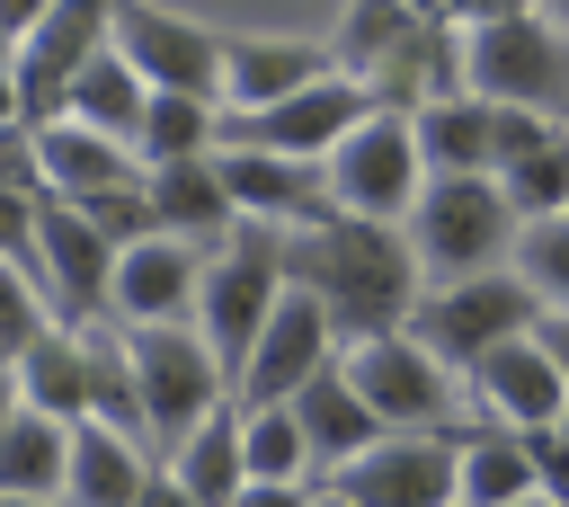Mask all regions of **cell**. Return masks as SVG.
I'll use <instances>...</instances> for the list:
<instances>
[{
  "instance_id": "6da1fadb",
  "label": "cell",
  "mask_w": 569,
  "mask_h": 507,
  "mask_svg": "<svg viewBox=\"0 0 569 507\" xmlns=\"http://www.w3.org/2000/svg\"><path fill=\"white\" fill-rule=\"evenodd\" d=\"M284 276L320 302L338 347L400 329L418 285H427L418 258H409V231L400 222H356V213H320V222L284 231Z\"/></svg>"
},
{
  "instance_id": "7a4b0ae2",
  "label": "cell",
  "mask_w": 569,
  "mask_h": 507,
  "mask_svg": "<svg viewBox=\"0 0 569 507\" xmlns=\"http://www.w3.org/2000/svg\"><path fill=\"white\" fill-rule=\"evenodd\" d=\"M400 231H409L418 276L453 285V276H489V267H507L525 222L507 213L498 178H427V187H418V205L400 213Z\"/></svg>"
},
{
  "instance_id": "3957f363",
  "label": "cell",
  "mask_w": 569,
  "mask_h": 507,
  "mask_svg": "<svg viewBox=\"0 0 569 507\" xmlns=\"http://www.w3.org/2000/svg\"><path fill=\"white\" fill-rule=\"evenodd\" d=\"M276 294H284V231L276 222H231V240L204 249V276H196V338L213 347L222 382L240 374V356L267 329Z\"/></svg>"
},
{
  "instance_id": "277c9868",
  "label": "cell",
  "mask_w": 569,
  "mask_h": 507,
  "mask_svg": "<svg viewBox=\"0 0 569 507\" xmlns=\"http://www.w3.org/2000/svg\"><path fill=\"white\" fill-rule=\"evenodd\" d=\"M453 36H462V89L471 98L569 125V36H551L542 9H507V18L453 27Z\"/></svg>"
},
{
  "instance_id": "5b68a950",
  "label": "cell",
  "mask_w": 569,
  "mask_h": 507,
  "mask_svg": "<svg viewBox=\"0 0 569 507\" xmlns=\"http://www.w3.org/2000/svg\"><path fill=\"white\" fill-rule=\"evenodd\" d=\"M320 187H329V213H356V222H400L427 187V160H418V133L400 107H365L329 151H320Z\"/></svg>"
},
{
  "instance_id": "8992f818",
  "label": "cell",
  "mask_w": 569,
  "mask_h": 507,
  "mask_svg": "<svg viewBox=\"0 0 569 507\" xmlns=\"http://www.w3.org/2000/svg\"><path fill=\"white\" fill-rule=\"evenodd\" d=\"M533 311H542V294L525 285V276H507V267H489V276H453V285H418V302H409V338L436 356V365H480L489 347H507V338H525L533 329Z\"/></svg>"
},
{
  "instance_id": "52a82bcc",
  "label": "cell",
  "mask_w": 569,
  "mask_h": 507,
  "mask_svg": "<svg viewBox=\"0 0 569 507\" xmlns=\"http://www.w3.org/2000/svg\"><path fill=\"white\" fill-rule=\"evenodd\" d=\"M124 356H133V400H142V445L169 454L187 427H204L231 382L213 365V347L196 338V320H160V329H124Z\"/></svg>"
},
{
  "instance_id": "ba28073f",
  "label": "cell",
  "mask_w": 569,
  "mask_h": 507,
  "mask_svg": "<svg viewBox=\"0 0 569 507\" xmlns=\"http://www.w3.org/2000/svg\"><path fill=\"white\" fill-rule=\"evenodd\" d=\"M338 507H453V427H382L365 454L320 471Z\"/></svg>"
},
{
  "instance_id": "9c48e42d",
  "label": "cell",
  "mask_w": 569,
  "mask_h": 507,
  "mask_svg": "<svg viewBox=\"0 0 569 507\" xmlns=\"http://www.w3.org/2000/svg\"><path fill=\"white\" fill-rule=\"evenodd\" d=\"M338 374L356 382V400L373 409V427H453V409H462V374L436 365L409 329L338 347Z\"/></svg>"
},
{
  "instance_id": "30bf717a",
  "label": "cell",
  "mask_w": 569,
  "mask_h": 507,
  "mask_svg": "<svg viewBox=\"0 0 569 507\" xmlns=\"http://www.w3.org/2000/svg\"><path fill=\"white\" fill-rule=\"evenodd\" d=\"M107 44L133 62L142 89H187V98H213L222 107V36L160 9V0H116L107 18Z\"/></svg>"
},
{
  "instance_id": "8fae6325",
  "label": "cell",
  "mask_w": 569,
  "mask_h": 507,
  "mask_svg": "<svg viewBox=\"0 0 569 507\" xmlns=\"http://www.w3.org/2000/svg\"><path fill=\"white\" fill-rule=\"evenodd\" d=\"M107 18H116V0H53V9L9 44L18 125H53V116H62V89H71V71L107 44Z\"/></svg>"
},
{
  "instance_id": "7c38bea8",
  "label": "cell",
  "mask_w": 569,
  "mask_h": 507,
  "mask_svg": "<svg viewBox=\"0 0 569 507\" xmlns=\"http://www.w3.org/2000/svg\"><path fill=\"white\" fill-rule=\"evenodd\" d=\"M329 356H338V338H329L320 302L284 276V294H276L267 329L249 338V356H240V374H231V400H240V409H258V400H293V391H302Z\"/></svg>"
},
{
  "instance_id": "4fadbf2b",
  "label": "cell",
  "mask_w": 569,
  "mask_h": 507,
  "mask_svg": "<svg viewBox=\"0 0 569 507\" xmlns=\"http://www.w3.org/2000/svg\"><path fill=\"white\" fill-rule=\"evenodd\" d=\"M373 107V89L365 80H347V71H320V80H302L293 98H276V107H249V116H222V142H249V151H293V160H320L356 116Z\"/></svg>"
},
{
  "instance_id": "5bb4252c",
  "label": "cell",
  "mask_w": 569,
  "mask_h": 507,
  "mask_svg": "<svg viewBox=\"0 0 569 507\" xmlns=\"http://www.w3.org/2000/svg\"><path fill=\"white\" fill-rule=\"evenodd\" d=\"M196 276H204V249L151 231V240H124L116 267H107V320L116 329H160V320H196Z\"/></svg>"
},
{
  "instance_id": "9a60e30c",
  "label": "cell",
  "mask_w": 569,
  "mask_h": 507,
  "mask_svg": "<svg viewBox=\"0 0 569 507\" xmlns=\"http://www.w3.org/2000/svg\"><path fill=\"white\" fill-rule=\"evenodd\" d=\"M213 178L231 196L240 222H276V231H302L329 213V187H320V160H293V151H249V142H213Z\"/></svg>"
},
{
  "instance_id": "2e32d148",
  "label": "cell",
  "mask_w": 569,
  "mask_h": 507,
  "mask_svg": "<svg viewBox=\"0 0 569 507\" xmlns=\"http://www.w3.org/2000/svg\"><path fill=\"white\" fill-rule=\"evenodd\" d=\"M107 267H116L107 231L80 205L44 196L36 205V285L53 294V320H98L107 311Z\"/></svg>"
},
{
  "instance_id": "e0dca14e",
  "label": "cell",
  "mask_w": 569,
  "mask_h": 507,
  "mask_svg": "<svg viewBox=\"0 0 569 507\" xmlns=\"http://www.w3.org/2000/svg\"><path fill=\"white\" fill-rule=\"evenodd\" d=\"M498 196L516 222H551L569 213V125L560 116H525V107H498Z\"/></svg>"
},
{
  "instance_id": "ac0fdd59",
  "label": "cell",
  "mask_w": 569,
  "mask_h": 507,
  "mask_svg": "<svg viewBox=\"0 0 569 507\" xmlns=\"http://www.w3.org/2000/svg\"><path fill=\"white\" fill-rule=\"evenodd\" d=\"M462 391H471V418H498V427H516V436L551 427L560 400H569V382L551 374V356H542L533 338H507V347H489L480 365H462Z\"/></svg>"
},
{
  "instance_id": "d6986e66",
  "label": "cell",
  "mask_w": 569,
  "mask_h": 507,
  "mask_svg": "<svg viewBox=\"0 0 569 507\" xmlns=\"http://www.w3.org/2000/svg\"><path fill=\"white\" fill-rule=\"evenodd\" d=\"M338 71L329 44L311 36H222V116H249V107H276L293 98L302 80Z\"/></svg>"
},
{
  "instance_id": "ffe728a7",
  "label": "cell",
  "mask_w": 569,
  "mask_h": 507,
  "mask_svg": "<svg viewBox=\"0 0 569 507\" xmlns=\"http://www.w3.org/2000/svg\"><path fill=\"white\" fill-rule=\"evenodd\" d=\"M36 178H44V196H62V205H89V196L142 187V160H133L124 142H107V133H89V125L53 116V125H36Z\"/></svg>"
},
{
  "instance_id": "44dd1931",
  "label": "cell",
  "mask_w": 569,
  "mask_h": 507,
  "mask_svg": "<svg viewBox=\"0 0 569 507\" xmlns=\"http://www.w3.org/2000/svg\"><path fill=\"white\" fill-rule=\"evenodd\" d=\"M409 133H418L427 178H489L498 169V107L471 98V89H445V98L409 107Z\"/></svg>"
},
{
  "instance_id": "7402d4cb",
  "label": "cell",
  "mask_w": 569,
  "mask_h": 507,
  "mask_svg": "<svg viewBox=\"0 0 569 507\" xmlns=\"http://www.w3.org/2000/svg\"><path fill=\"white\" fill-rule=\"evenodd\" d=\"M142 196H151V222L169 240H187V249H222L231 222H240L231 196H222V178H213V151H187V160L142 169Z\"/></svg>"
},
{
  "instance_id": "603a6c76",
  "label": "cell",
  "mask_w": 569,
  "mask_h": 507,
  "mask_svg": "<svg viewBox=\"0 0 569 507\" xmlns=\"http://www.w3.org/2000/svg\"><path fill=\"white\" fill-rule=\"evenodd\" d=\"M533 498V445L498 418H453V507H516Z\"/></svg>"
},
{
  "instance_id": "cb8c5ba5",
  "label": "cell",
  "mask_w": 569,
  "mask_h": 507,
  "mask_svg": "<svg viewBox=\"0 0 569 507\" xmlns=\"http://www.w3.org/2000/svg\"><path fill=\"white\" fill-rule=\"evenodd\" d=\"M151 445L142 436H116L98 418L71 427V454H62V507H133L142 480H151Z\"/></svg>"
},
{
  "instance_id": "d4e9b609",
  "label": "cell",
  "mask_w": 569,
  "mask_h": 507,
  "mask_svg": "<svg viewBox=\"0 0 569 507\" xmlns=\"http://www.w3.org/2000/svg\"><path fill=\"white\" fill-rule=\"evenodd\" d=\"M284 409H293V427H302V445H311V471H329V463H347V454H365V445L382 436V427H373V409L356 400V382L338 374V356H329V365H320Z\"/></svg>"
},
{
  "instance_id": "484cf974",
  "label": "cell",
  "mask_w": 569,
  "mask_h": 507,
  "mask_svg": "<svg viewBox=\"0 0 569 507\" xmlns=\"http://www.w3.org/2000/svg\"><path fill=\"white\" fill-rule=\"evenodd\" d=\"M9 382H18V400L27 409H44V418H62V427H80L89 418V374H80V338L62 329V320H44L18 356H9Z\"/></svg>"
},
{
  "instance_id": "4316f807",
  "label": "cell",
  "mask_w": 569,
  "mask_h": 507,
  "mask_svg": "<svg viewBox=\"0 0 569 507\" xmlns=\"http://www.w3.org/2000/svg\"><path fill=\"white\" fill-rule=\"evenodd\" d=\"M142 98H151V89L133 80V62H124L116 44H98V53H89V62L71 71V89H62V116L133 151V125H142Z\"/></svg>"
},
{
  "instance_id": "83f0119b",
  "label": "cell",
  "mask_w": 569,
  "mask_h": 507,
  "mask_svg": "<svg viewBox=\"0 0 569 507\" xmlns=\"http://www.w3.org/2000/svg\"><path fill=\"white\" fill-rule=\"evenodd\" d=\"M160 471H169V480H178L196 507H231V489L249 480V471H240V409L222 400L204 427H187V436L160 454Z\"/></svg>"
},
{
  "instance_id": "f1b7e54d",
  "label": "cell",
  "mask_w": 569,
  "mask_h": 507,
  "mask_svg": "<svg viewBox=\"0 0 569 507\" xmlns=\"http://www.w3.org/2000/svg\"><path fill=\"white\" fill-rule=\"evenodd\" d=\"M80 338V374H89V418L116 427V436H142V400H133V356H124V329L98 311V320H62Z\"/></svg>"
},
{
  "instance_id": "f546056e",
  "label": "cell",
  "mask_w": 569,
  "mask_h": 507,
  "mask_svg": "<svg viewBox=\"0 0 569 507\" xmlns=\"http://www.w3.org/2000/svg\"><path fill=\"white\" fill-rule=\"evenodd\" d=\"M62 454H71V427L18 400L0 427V498H62Z\"/></svg>"
},
{
  "instance_id": "4dcf8cb0",
  "label": "cell",
  "mask_w": 569,
  "mask_h": 507,
  "mask_svg": "<svg viewBox=\"0 0 569 507\" xmlns=\"http://www.w3.org/2000/svg\"><path fill=\"white\" fill-rule=\"evenodd\" d=\"M222 142V107L213 98H187V89H151L142 98V125H133V160L160 169V160H187V151H213Z\"/></svg>"
},
{
  "instance_id": "1f68e13d",
  "label": "cell",
  "mask_w": 569,
  "mask_h": 507,
  "mask_svg": "<svg viewBox=\"0 0 569 507\" xmlns=\"http://www.w3.org/2000/svg\"><path fill=\"white\" fill-rule=\"evenodd\" d=\"M231 409H240V400H231ZM240 471H249V480H320V471H311V445H302V427H293L284 400L240 409Z\"/></svg>"
},
{
  "instance_id": "d6a6232c",
  "label": "cell",
  "mask_w": 569,
  "mask_h": 507,
  "mask_svg": "<svg viewBox=\"0 0 569 507\" xmlns=\"http://www.w3.org/2000/svg\"><path fill=\"white\" fill-rule=\"evenodd\" d=\"M44 320H53V302H44L36 267H9V258H0V365H9V356L44 329Z\"/></svg>"
},
{
  "instance_id": "836d02e7",
  "label": "cell",
  "mask_w": 569,
  "mask_h": 507,
  "mask_svg": "<svg viewBox=\"0 0 569 507\" xmlns=\"http://www.w3.org/2000/svg\"><path fill=\"white\" fill-rule=\"evenodd\" d=\"M80 213H89V222L107 231V249H124V240H151V231H160V222H151V196H142V187H116V196H89Z\"/></svg>"
},
{
  "instance_id": "e575fe53",
  "label": "cell",
  "mask_w": 569,
  "mask_h": 507,
  "mask_svg": "<svg viewBox=\"0 0 569 507\" xmlns=\"http://www.w3.org/2000/svg\"><path fill=\"white\" fill-rule=\"evenodd\" d=\"M525 445H533V489L569 507V400H560V418H551V427H533Z\"/></svg>"
},
{
  "instance_id": "d590c367",
  "label": "cell",
  "mask_w": 569,
  "mask_h": 507,
  "mask_svg": "<svg viewBox=\"0 0 569 507\" xmlns=\"http://www.w3.org/2000/svg\"><path fill=\"white\" fill-rule=\"evenodd\" d=\"M36 205H44V196L0 187V258H9V267H36Z\"/></svg>"
},
{
  "instance_id": "8d00e7d4",
  "label": "cell",
  "mask_w": 569,
  "mask_h": 507,
  "mask_svg": "<svg viewBox=\"0 0 569 507\" xmlns=\"http://www.w3.org/2000/svg\"><path fill=\"white\" fill-rule=\"evenodd\" d=\"M0 187H18V196H44V178H36V125H0Z\"/></svg>"
},
{
  "instance_id": "74e56055",
  "label": "cell",
  "mask_w": 569,
  "mask_h": 507,
  "mask_svg": "<svg viewBox=\"0 0 569 507\" xmlns=\"http://www.w3.org/2000/svg\"><path fill=\"white\" fill-rule=\"evenodd\" d=\"M231 507H320V480H240Z\"/></svg>"
},
{
  "instance_id": "f35d334b",
  "label": "cell",
  "mask_w": 569,
  "mask_h": 507,
  "mask_svg": "<svg viewBox=\"0 0 569 507\" xmlns=\"http://www.w3.org/2000/svg\"><path fill=\"white\" fill-rule=\"evenodd\" d=\"M525 338H533V347H542V356H551V374H560V382H569V302H542V311H533V329H525Z\"/></svg>"
},
{
  "instance_id": "ab89813d",
  "label": "cell",
  "mask_w": 569,
  "mask_h": 507,
  "mask_svg": "<svg viewBox=\"0 0 569 507\" xmlns=\"http://www.w3.org/2000/svg\"><path fill=\"white\" fill-rule=\"evenodd\" d=\"M507 9H533V0H445V27H489Z\"/></svg>"
},
{
  "instance_id": "60d3db41",
  "label": "cell",
  "mask_w": 569,
  "mask_h": 507,
  "mask_svg": "<svg viewBox=\"0 0 569 507\" xmlns=\"http://www.w3.org/2000/svg\"><path fill=\"white\" fill-rule=\"evenodd\" d=\"M44 9H53V0H0V44H18V36L44 18Z\"/></svg>"
},
{
  "instance_id": "b9f144b4",
  "label": "cell",
  "mask_w": 569,
  "mask_h": 507,
  "mask_svg": "<svg viewBox=\"0 0 569 507\" xmlns=\"http://www.w3.org/2000/svg\"><path fill=\"white\" fill-rule=\"evenodd\" d=\"M133 507H196V498H187V489H178V480L151 463V480H142V498H133Z\"/></svg>"
},
{
  "instance_id": "7bdbcfd3",
  "label": "cell",
  "mask_w": 569,
  "mask_h": 507,
  "mask_svg": "<svg viewBox=\"0 0 569 507\" xmlns=\"http://www.w3.org/2000/svg\"><path fill=\"white\" fill-rule=\"evenodd\" d=\"M18 116V89H9V53H0V125Z\"/></svg>"
},
{
  "instance_id": "ee69618b",
  "label": "cell",
  "mask_w": 569,
  "mask_h": 507,
  "mask_svg": "<svg viewBox=\"0 0 569 507\" xmlns=\"http://www.w3.org/2000/svg\"><path fill=\"white\" fill-rule=\"evenodd\" d=\"M542 27H551V36H569V0H542Z\"/></svg>"
},
{
  "instance_id": "f6af8a7d",
  "label": "cell",
  "mask_w": 569,
  "mask_h": 507,
  "mask_svg": "<svg viewBox=\"0 0 569 507\" xmlns=\"http://www.w3.org/2000/svg\"><path fill=\"white\" fill-rule=\"evenodd\" d=\"M400 9H409V18H445V0H400Z\"/></svg>"
},
{
  "instance_id": "bcb514c9",
  "label": "cell",
  "mask_w": 569,
  "mask_h": 507,
  "mask_svg": "<svg viewBox=\"0 0 569 507\" xmlns=\"http://www.w3.org/2000/svg\"><path fill=\"white\" fill-rule=\"evenodd\" d=\"M0 507H62V498H0Z\"/></svg>"
},
{
  "instance_id": "7dc6e473",
  "label": "cell",
  "mask_w": 569,
  "mask_h": 507,
  "mask_svg": "<svg viewBox=\"0 0 569 507\" xmlns=\"http://www.w3.org/2000/svg\"><path fill=\"white\" fill-rule=\"evenodd\" d=\"M516 507H560V498H542V489H533V498H516Z\"/></svg>"
},
{
  "instance_id": "c3c4849f",
  "label": "cell",
  "mask_w": 569,
  "mask_h": 507,
  "mask_svg": "<svg viewBox=\"0 0 569 507\" xmlns=\"http://www.w3.org/2000/svg\"><path fill=\"white\" fill-rule=\"evenodd\" d=\"M320 507H338V498H320Z\"/></svg>"
}]
</instances>
